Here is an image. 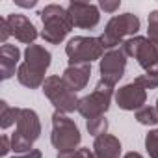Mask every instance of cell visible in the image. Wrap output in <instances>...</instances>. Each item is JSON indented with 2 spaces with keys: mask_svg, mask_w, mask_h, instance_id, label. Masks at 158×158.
Instances as JSON below:
<instances>
[{
  "mask_svg": "<svg viewBox=\"0 0 158 158\" xmlns=\"http://www.w3.org/2000/svg\"><path fill=\"white\" fill-rule=\"evenodd\" d=\"M10 35H11V30H10L8 19H2V21H0V41H2V45L8 43V37Z\"/></svg>",
  "mask_w": 158,
  "mask_h": 158,
  "instance_id": "cell-25",
  "label": "cell"
},
{
  "mask_svg": "<svg viewBox=\"0 0 158 158\" xmlns=\"http://www.w3.org/2000/svg\"><path fill=\"white\" fill-rule=\"evenodd\" d=\"M112 93H114V86L101 80L93 93L80 99L78 102V112H80L86 119H93L99 115H104V112L110 108V101H112Z\"/></svg>",
  "mask_w": 158,
  "mask_h": 158,
  "instance_id": "cell-9",
  "label": "cell"
},
{
  "mask_svg": "<svg viewBox=\"0 0 158 158\" xmlns=\"http://www.w3.org/2000/svg\"><path fill=\"white\" fill-rule=\"evenodd\" d=\"M145 147L151 158H158V128L151 130L145 138Z\"/></svg>",
  "mask_w": 158,
  "mask_h": 158,
  "instance_id": "cell-21",
  "label": "cell"
},
{
  "mask_svg": "<svg viewBox=\"0 0 158 158\" xmlns=\"http://www.w3.org/2000/svg\"><path fill=\"white\" fill-rule=\"evenodd\" d=\"M67 11L71 15L73 26L76 28H95L101 19L99 8L88 2H71L67 6Z\"/></svg>",
  "mask_w": 158,
  "mask_h": 158,
  "instance_id": "cell-11",
  "label": "cell"
},
{
  "mask_svg": "<svg viewBox=\"0 0 158 158\" xmlns=\"http://www.w3.org/2000/svg\"><path fill=\"white\" fill-rule=\"evenodd\" d=\"M10 151H13L11 149V138L10 136H2L0 138V156H8Z\"/></svg>",
  "mask_w": 158,
  "mask_h": 158,
  "instance_id": "cell-26",
  "label": "cell"
},
{
  "mask_svg": "<svg viewBox=\"0 0 158 158\" xmlns=\"http://www.w3.org/2000/svg\"><path fill=\"white\" fill-rule=\"evenodd\" d=\"M93 154L95 158H119L121 154V143L112 134H102L95 138L93 143Z\"/></svg>",
  "mask_w": 158,
  "mask_h": 158,
  "instance_id": "cell-16",
  "label": "cell"
},
{
  "mask_svg": "<svg viewBox=\"0 0 158 158\" xmlns=\"http://www.w3.org/2000/svg\"><path fill=\"white\" fill-rule=\"evenodd\" d=\"M50 141L58 149V152H73L80 143V130L71 117H67L61 112H56L52 115Z\"/></svg>",
  "mask_w": 158,
  "mask_h": 158,
  "instance_id": "cell-4",
  "label": "cell"
},
{
  "mask_svg": "<svg viewBox=\"0 0 158 158\" xmlns=\"http://www.w3.org/2000/svg\"><path fill=\"white\" fill-rule=\"evenodd\" d=\"M136 119L141 125L154 127L158 123V110H156V106H143V108H139L136 112Z\"/></svg>",
  "mask_w": 158,
  "mask_h": 158,
  "instance_id": "cell-18",
  "label": "cell"
},
{
  "mask_svg": "<svg viewBox=\"0 0 158 158\" xmlns=\"http://www.w3.org/2000/svg\"><path fill=\"white\" fill-rule=\"evenodd\" d=\"M50 60L52 56L45 47L28 45V48L24 50V63H21L17 69V80L30 89L43 86L47 80L45 73L50 67Z\"/></svg>",
  "mask_w": 158,
  "mask_h": 158,
  "instance_id": "cell-1",
  "label": "cell"
},
{
  "mask_svg": "<svg viewBox=\"0 0 158 158\" xmlns=\"http://www.w3.org/2000/svg\"><path fill=\"white\" fill-rule=\"evenodd\" d=\"M147 30H149V41L158 45V10L149 13V21H147Z\"/></svg>",
  "mask_w": 158,
  "mask_h": 158,
  "instance_id": "cell-20",
  "label": "cell"
},
{
  "mask_svg": "<svg viewBox=\"0 0 158 158\" xmlns=\"http://www.w3.org/2000/svg\"><path fill=\"white\" fill-rule=\"evenodd\" d=\"M39 134H41V123L37 114L30 108H21V114L17 119V130L11 136V149L21 154L30 152Z\"/></svg>",
  "mask_w": 158,
  "mask_h": 158,
  "instance_id": "cell-3",
  "label": "cell"
},
{
  "mask_svg": "<svg viewBox=\"0 0 158 158\" xmlns=\"http://www.w3.org/2000/svg\"><path fill=\"white\" fill-rule=\"evenodd\" d=\"M13 158H41V152H39L37 149H32L30 152H24V154H21V156H13Z\"/></svg>",
  "mask_w": 158,
  "mask_h": 158,
  "instance_id": "cell-28",
  "label": "cell"
},
{
  "mask_svg": "<svg viewBox=\"0 0 158 158\" xmlns=\"http://www.w3.org/2000/svg\"><path fill=\"white\" fill-rule=\"evenodd\" d=\"M106 128H108V121L104 115H99V117H93V119H88V130L91 136L99 138L102 134H106Z\"/></svg>",
  "mask_w": 158,
  "mask_h": 158,
  "instance_id": "cell-19",
  "label": "cell"
},
{
  "mask_svg": "<svg viewBox=\"0 0 158 158\" xmlns=\"http://www.w3.org/2000/svg\"><path fill=\"white\" fill-rule=\"evenodd\" d=\"M145 99H147V91L143 88H139L138 84H134V82L119 88L117 93H115V102L119 104V108L128 110V112L130 110L138 112L139 108H143Z\"/></svg>",
  "mask_w": 158,
  "mask_h": 158,
  "instance_id": "cell-13",
  "label": "cell"
},
{
  "mask_svg": "<svg viewBox=\"0 0 158 158\" xmlns=\"http://www.w3.org/2000/svg\"><path fill=\"white\" fill-rule=\"evenodd\" d=\"M43 93L48 97V101L54 104L56 112L69 114L73 110H78V101L76 93L63 82L60 76H48L43 84Z\"/></svg>",
  "mask_w": 158,
  "mask_h": 158,
  "instance_id": "cell-8",
  "label": "cell"
},
{
  "mask_svg": "<svg viewBox=\"0 0 158 158\" xmlns=\"http://www.w3.org/2000/svg\"><path fill=\"white\" fill-rule=\"evenodd\" d=\"M8 24L11 30V35H15L17 41L26 43V45H34V41L37 39V30L34 26V23L21 13H10L8 17Z\"/></svg>",
  "mask_w": 158,
  "mask_h": 158,
  "instance_id": "cell-12",
  "label": "cell"
},
{
  "mask_svg": "<svg viewBox=\"0 0 158 158\" xmlns=\"http://www.w3.org/2000/svg\"><path fill=\"white\" fill-rule=\"evenodd\" d=\"M58 158H95V154L89 149L82 147V149H76L73 152H58Z\"/></svg>",
  "mask_w": 158,
  "mask_h": 158,
  "instance_id": "cell-23",
  "label": "cell"
},
{
  "mask_svg": "<svg viewBox=\"0 0 158 158\" xmlns=\"http://www.w3.org/2000/svg\"><path fill=\"white\" fill-rule=\"evenodd\" d=\"M127 69V54L123 48H112L101 58V80L115 86Z\"/></svg>",
  "mask_w": 158,
  "mask_h": 158,
  "instance_id": "cell-10",
  "label": "cell"
},
{
  "mask_svg": "<svg viewBox=\"0 0 158 158\" xmlns=\"http://www.w3.org/2000/svg\"><path fill=\"white\" fill-rule=\"evenodd\" d=\"M39 15H41V23H43L41 37L50 45L61 43L67 37V34L73 30V21H71L69 11L58 4L45 6L39 11Z\"/></svg>",
  "mask_w": 158,
  "mask_h": 158,
  "instance_id": "cell-2",
  "label": "cell"
},
{
  "mask_svg": "<svg viewBox=\"0 0 158 158\" xmlns=\"http://www.w3.org/2000/svg\"><path fill=\"white\" fill-rule=\"evenodd\" d=\"M89 74H91V65L89 63H78V65H69L63 71V82L76 93L88 86L89 82Z\"/></svg>",
  "mask_w": 158,
  "mask_h": 158,
  "instance_id": "cell-14",
  "label": "cell"
},
{
  "mask_svg": "<svg viewBox=\"0 0 158 158\" xmlns=\"http://www.w3.org/2000/svg\"><path fill=\"white\" fill-rule=\"evenodd\" d=\"M156 110H158V101H156Z\"/></svg>",
  "mask_w": 158,
  "mask_h": 158,
  "instance_id": "cell-30",
  "label": "cell"
},
{
  "mask_svg": "<svg viewBox=\"0 0 158 158\" xmlns=\"http://www.w3.org/2000/svg\"><path fill=\"white\" fill-rule=\"evenodd\" d=\"M15 4L21 8H34L37 4V0H15Z\"/></svg>",
  "mask_w": 158,
  "mask_h": 158,
  "instance_id": "cell-27",
  "label": "cell"
},
{
  "mask_svg": "<svg viewBox=\"0 0 158 158\" xmlns=\"http://www.w3.org/2000/svg\"><path fill=\"white\" fill-rule=\"evenodd\" d=\"M19 60H21V50L15 45H10V43L2 45V48H0V74H2V80H8L15 74V67Z\"/></svg>",
  "mask_w": 158,
  "mask_h": 158,
  "instance_id": "cell-15",
  "label": "cell"
},
{
  "mask_svg": "<svg viewBox=\"0 0 158 158\" xmlns=\"http://www.w3.org/2000/svg\"><path fill=\"white\" fill-rule=\"evenodd\" d=\"M119 6H121L119 0H114V2H110V0H101V2H99V8L104 10L106 13H114V11H117Z\"/></svg>",
  "mask_w": 158,
  "mask_h": 158,
  "instance_id": "cell-24",
  "label": "cell"
},
{
  "mask_svg": "<svg viewBox=\"0 0 158 158\" xmlns=\"http://www.w3.org/2000/svg\"><path fill=\"white\" fill-rule=\"evenodd\" d=\"M123 158H143V156H141L139 152H134V151H132V152H127Z\"/></svg>",
  "mask_w": 158,
  "mask_h": 158,
  "instance_id": "cell-29",
  "label": "cell"
},
{
  "mask_svg": "<svg viewBox=\"0 0 158 158\" xmlns=\"http://www.w3.org/2000/svg\"><path fill=\"white\" fill-rule=\"evenodd\" d=\"M121 48L127 56L136 58L147 74L158 76V45L151 43L147 37L134 35V37H128Z\"/></svg>",
  "mask_w": 158,
  "mask_h": 158,
  "instance_id": "cell-5",
  "label": "cell"
},
{
  "mask_svg": "<svg viewBox=\"0 0 158 158\" xmlns=\"http://www.w3.org/2000/svg\"><path fill=\"white\" fill-rule=\"evenodd\" d=\"M139 30V19L132 13H123V15H115L108 21L102 35L99 37L104 48H115L127 35H132Z\"/></svg>",
  "mask_w": 158,
  "mask_h": 158,
  "instance_id": "cell-6",
  "label": "cell"
},
{
  "mask_svg": "<svg viewBox=\"0 0 158 158\" xmlns=\"http://www.w3.org/2000/svg\"><path fill=\"white\" fill-rule=\"evenodd\" d=\"M19 114H21V108H13L6 101H2V102H0V127L6 130L11 125H17Z\"/></svg>",
  "mask_w": 158,
  "mask_h": 158,
  "instance_id": "cell-17",
  "label": "cell"
},
{
  "mask_svg": "<svg viewBox=\"0 0 158 158\" xmlns=\"http://www.w3.org/2000/svg\"><path fill=\"white\" fill-rule=\"evenodd\" d=\"M134 84H138V86L143 88L145 91H147V89H156V88H158V76L141 74V76H138L136 80H134Z\"/></svg>",
  "mask_w": 158,
  "mask_h": 158,
  "instance_id": "cell-22",
  "label": "cell"
},
{
  "mask_svg": "<svg viewBox=\"0 0 158 158\" xmlns=\"http://www.w3.org/2000/svg\"><path fill=\"white\" fill-rule=\"evenodd\" d=\"M104 52V47L99 37H84L76 35L69 39L65 47V54L69 58V65H78V63H91L95 60H101Z\"/></svg>",
  "mask_w": 158,
  "mask_h": 158,
  "instance_id": "cell-7",
  "label": "cell"
}]
</instances>
